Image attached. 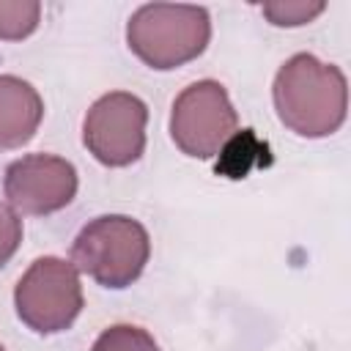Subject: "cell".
I'll return each mask as SVG.
<instances>
[{"label": "cell", "mask_w": 351, "mask_h": 351, "mask_svg": "<svg viewBox=\"0 0 351 351\" xmlns=\"http://www.w3.org/2000/svg\"><path fill=\"white\" fill-rule=\"evenodd\" d=\"M82 302L80 271L55 255L36 258L14 288L16 315L38 335L66 332L82 313Z\"/></svg>", "instance_id": "obj_4"}, {"label": "cell", "mask_w": 351, "mask_h": 351, "mask_svg": "<svg viewBox=\"0 0 351 351\" xmlns=\"http://www.w3.org/2000/svg\"><path fill=\"white\" fill-rule=\"evenodd\" d=\"M271 96L277 118L299 137H329L346 121V74L310 52H299L280 66Z\"/></svg>", "instance_id": "obj_1"}, {"label": "cell", "mask_w": 351, "mask_h": 351, "mask_svg": "<svg viewBox=\"0 0 351 351\" xmlns=\"http://www.w3.org/2000/svg\"><path fill=\"white\" fill-rule=\"evenodd\" d=\"M0 351H5V348H3V346H0Z\"/></svg>", "instance_id": "obj_14"}, {"label": "cell", "mask_w": 351, "mask_h": 351, "mask_svg": "<svg viewBox=\"0 0 351 351\" xmlns=\"http://www.w3.org/2000/svg\"><path fill=\"white\" fill-rule=\"evenodd\" d=\"M44 118L38 90L14 74H0V151L19 148L33 140Z\"/></svg>", "instance_id": "obj_8"}, {"label": "cell", "mask_w": 351, "mask_h": 351, "mask_svg": "<svg viewBox=\"0 0 351 351\" xmlns=\"http://www.w3.org/2000/svg\"><path fill=\"white\" fill-rule=\"evenodd\" d=\"M41 22V3L36 0H0V38L22 41Z\"/></svg>", "instance_id": "obj_10"}, {"label": "cell", "mask_w": 351, "mask_h": 351, "mask_svg": "<svg viewBox=\"0 0 351 351\" xmlns=\"http://www.w3.org/2000/svg\"><path fill=\"white\" fill-rule=\"evenodd\" d=\"M261 154H266V145L252 134V129H241L219 151L217 173H222L228 178H244L250 173V167L263 162Z\"/></svg>", "instance_id": "obj_9"}, {"label": "cell", "mask_w": 351, "mask_h": 351, "mask_svg": "<svg viewBox=\"0 0 351 351\" xmlns=\"http://www.w3.org/2000/svg\"><path fill=\"white\" fill-rule=\"evenodd\" d=\"M261 11L277 27H299V25L313 22L318 14H324L326 3H302V0H296V3H263Z\"/></svg>", "instance_id": "obj_12"}, {"label": "cell", "mask_w": 351, "mask_h": 351, "mask_svg": "<svg viewBox=\"0 0 351 351\" xmlns=\"http://www.w3.org/2000/svg\"><path fill=\"white\" fill-rule=\"evenodd\" d=\"M90 351H159L151 332L134 324H115L107 326L96 340Z\"/></svg>", "instance_id": "obj_11"}, {"label": "cell", "mask_w": 351, "mask_h": 351, "mask_svg": "<svg viewBox=\"0 0 351 351\" xmlns=\"http://www.w3.org/2000/svg\"><path fill=\"white\" fill-rule=\"evenodd\" d=\"M151 255L148 230L126 214H104L90 219L71 244V263L104 288H129L145 269Z\"/></svg>", "instance_id": "obj_3"}, {"label": "cell", "mask_w": 351, "mask_h": 351, "mask_svg": "<svg viewBox=\"0 0 351 351\" xmlns=\"http://www.w3.org/2000/svg\"><path fill=\"white\" fill-rule=\"evenodd\" d=\"M148 107L126 90L104 93L90 104L82 121V143L104 167L134 165L145 151Z\"/></svg>", "instance_id": "obj_6"}, {"label": "cell", "mask_w": 351, "mask_h": 351, "mask_svg": "<svg viewBox=\"0 0 351 351\" xmlns=\"http://www.w3.org/2000/svg\"><path fill=\"white\" fill-rule=\"evenodd\" d=\"M211 41V16L203 5L148 3L126 25L129 49L151 69L170 71L203 55Z\"/></svg>", "instance_id": "obj_2"}, {"label": "cell", "mask_w": 351, "mask_h": 351, "mask_svg": "<svg viewBox=\"0 0 351 351\" xmlns=\"http://www.w3.org/2000/svg\"><path fill=\"white\" fill-rule=\"evenodd\" d=\"M236 132V107L217 80H197L176 96L170 112V137L181 154L192 159H211Z\"/></svg>", "instance_id": "obj_5"}, {"label": "cell", "mask_w": 351, "mask_h": 351, "mask_svg": "<svg viewBox=\"0 0 351 351\" xmlns=\"http://www.w3.org/2000/svg\"><path fill=\"white\" fill-rule=\"evenodd\" d=\"M19 244H22V219L11 206L0 203V269L14 258Z\"/></svg>", "instance_id": "obj_13"}, {"label": "cell", "mask_w": 351, "mask_h": 351, "mask_svg": "<svg viewBox=\"0 0 351 351\" xmlns=\"http://www.w3.org/2000/svg\"><path fill=\"white\" fill-rule=\"evenodd\" d=\"M80 178L69 159L55 154H27L5 167L3 192L16 214L44 217L66 208L77 195Z\"/></svg>", "instance_id": "obj_7"}]
</instances>
